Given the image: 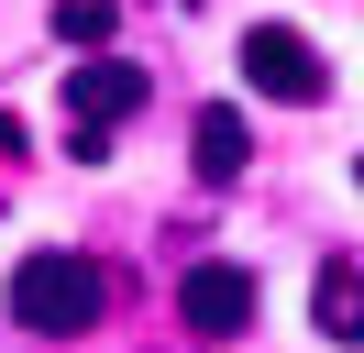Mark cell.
Masks as SVG:
<instances>
[{"label": "cell", "mask_w": 364, "mask_h": 353, "mask_svg": "<svg viewBox=\"0 0 364 353\" xmlns=\"http://www.w3.org/2000/svg\"><path fill=\"white\" fill-rule=\"evenodd\" d=\"M100 309H111V287H100V265L67 254V243H45V254L11 265V320L23 331H55V342H67V331H89Z\"/></svg>", "instance_id": "obj_1"}, {"label": "cell", "mask_w": 364, "mask_h": 353, "mask_svg": "<svg viewBox=\"0 0 364 353\" xmlns=\"http://www.w3.org/2000/svg\"><path fill=\"white\" fill-rule=\"evenodd\" d=\"M243 78L265 88V100H287V110L331 100V66H320V44L298 33V22H254V33H243Z\"/></svg>", "instance_id": "obj_2"}, {"label": "cell", "mask_w": 364, "mask_h": 353, "mask_svg": "<svg viewBox=\"0 0 364 353\" xmlns=\"http://www.w3.org/2000/svg\"><path fill=\"white\" fill-rule=\"evenodd\" d=\"M254 298H265V287H254V265H232V254H199V265L177 276V320L199 331V342L254 331Z\"/></svg>", "instance_id": "obj_3"}, {"label": "cell", "mask_w": 364, "mask_h": 353, "mask_svg": "<svg viewBox=\"0 0 364 353\" xmlns=\"http://www.w3.org/2000/svg\"><path fill=\"white\" fill-rule=\"evenodd\" d=\"M144 88H155L144 66H122V56H89V66H77V88H67V122H89V132H122V122L144 110Z\"/></svg>", "instance_id": "obj_4"}, {"label": "cell", "mask_w": 364, "mask_h": 353, "mask_svg": "<svg viewBox=\"0 0 364 353\" xmlns=\"http://www.w3.org/2000/svg\"><path fill=\"white\" fill-rule=\"evenodd\" d=\"M188 166H199V188H243L254 132H243V110H232V100H210L199 122H188Z\"/></svg>", "instance_id": "obj_5"}, {"label": "cell", "mask_w": 364, "mask_h": 353, "mask_svg": "<svg viewBox=\"0 0 364 353\" xmlns=\"http://www.w3.org/2000/svg\"><path fill=\"white\" fill-rule=\"evenodd\" d=\"M309 320L331 331V342H364V265H320V287H309Z\"/></svg>", "instance_id": "obj_6"}, {"label": "cell", "mask_w": 364, "mask_h": 353, "mask_svg": "<svg viewBox=\"0 0 364 353\" xmlns=\"http://www.w3.org/2000/svg\"><path fill=\"white\" fill-rule=\"evenodd\" d=\"M111 22H122L111 0H55V33H67L77 56H89V44H111Z\"/></svg>", "instance_id": "obj_7"}, {"label": "cell", "mask_w": 364, "mask_h": 353, "mask_svg": "<svg viewBox=\"0 0 364 353\" xmlns=\"http://www.w3.org/2000/svg\"><path fill=\"white\" fill-rule=\"evenodd\" d=\"M353 176H364V166H353Z\"/></svg>", "instance_id": "obj_8"}]
</instances>
